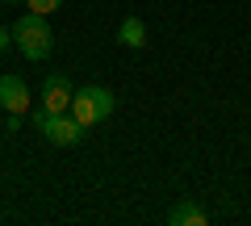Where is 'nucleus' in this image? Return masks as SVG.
<instances>
[{
  "label": "nucleus",
  "instance_id": "f257e3e1",
  "mask_svg": "<svg viewBox=\"0 0 251 226\" xmlns=\"http://www.w3.org/2000/svg\"><path fill=\"white\" fill-rule=\"evenodd\" d=\"M13 46L25 54L29 63H42V59H50V50H54V34H50V25H46L42 13H25V17L13 21Z\"/></svg>",
  "mask_w": 251,
  "mask_h": 226
},
{
  "label": "nucleus",
  "instance_id": "f03ea898",
  "mask_svg": "<svg viewBox=\"0 0 251 226\" xmlns=\"http://www.w3.org/2000/svg\"><path fill=\"white\" fill-rule=\"evenodd\" d=\"M113 109H117V97L105 88V84H84V88H75L72 109H67V113H72V118L88 130V126L109 122V118H113Z\"/></svg>",
  "mask_w": 251,
  "mask_h": 226
},
{
  "label": "nucleus",
  "instance_id": "7ed1b4c3",
  "mask_svg": "<svg viewBox=\"0 0 251 226\" xmlns=\"http://www.w3.org/2000/svg\"><path fill=\"white\" fill-rule=\"evenodd\" d=\"M34 126L42 130V138L54 143V147H75L84 138V126L72 118V113H46V109H34Z\"/></svg>",
  "mask_w": 251,
  "mask_h": 226
},
{
  "label": "nucleus",
  "instance_id": "20e7f679",
  "mask_svg": "<svg viewBox=\"0 0 251 226\" xmlns=\"http://www.w3.org/2000/svg\"><path fill=\"white\" fill-rule=\"evenodd\" d=\"M72 97H75V88L63 72H54V75L42 80V109L46 113H67L72 109Z\"/></svg>",
  "mask_w": 251,
  "mask_h": 226
},
{
  "label": "nucleus",
  "instance_id": "39448f33",
  "mask_svg": "<svg viewBox=\"0 0 251 226\" xmlns=\"http://www.w3.org/2000/svg\"><path fill=\"white\" fill-rule=\"evenodd\" d=\"M0 109L4 113H25L29 109V88L21 75H0Z\"/></svg>",
  "mask_w": 251,
  "mask_h": 226
},
{
  "label": "nucleus",
  "instance_id": "423d86ee",
  "mask_svg": "<svg viewBox=\"0 0 251 226\" xmlns=\"http://www.w3.org/2000/svg\"><path fill=\"white\" fill-rule=\"evenodd\" d=\"M117 42L130 46V50L147 46V25H143V17H122V25H117Z\"/></svg>",
  "mask_w": 251,
  "mask_h": 226
},
{
  "label": "nucleus",
  "instance_id": "0eeeda50",
  "mask_svg": "<svg viewBox=\"0 0 251 226\" xmlns=\"http://www.w3.org/2000/svg\"><path fill=\"white\" fill-rule=\"evenodd\" d=\"M205 222H209V214L201 205H193V201H180L168 214V226H205Z\"/></svg>",
  "mask_w": 251,
  "mask_h": 226
},
{
  "label": "nucleus",
  "instance_id": "6e6552de",
  "mask_svg": "<svg viewBox=\"0 0 251 226\" xmlns=\"http://www.w3.org/2000/svg\"><path fill=\"white\" fill-rule=\"evenodd\" d=\"M25 4H29V13H42V17H46V13H54V9H59L63 0H25Z\"/></svg>",
  "mask_w": 251,
  "mask_h": 226
},
{
  "label": "nucleus",
  "instance_id": "1a4fd4ad",
  "mask_svg": "<svg viewBox=\"0 0 251 226\" xmlns=\"http://www.w3.org/2000/svg\"><path fill=\"white\" fill-rule=\"evenodd\" d=\"M9 46H13V25H9V29H4V25H0V54H4V50H9Z\"/></svg>",
  "mask_w": 251,
  "mask_h": 226
},
{
  "label": "nucleus",
  "instance_id": "9d476101",
  "mask_svg": "<svg viewBox=\"0 0 251 226\" xmlns=\"http://www.w3.org/2000/svg\"><path fill=\"white\" fill-rule=\"evenodd\" d=\"M4 130H9V134H17V130H21V113H9V118H4Z\"/></svg>",
  "mask_w": 251,
  "mask_h": 226
},
{
  "label": "nucleus",
  "instance_id": "9b49d317",
  "mask_svg": "<svg viewBox=\"0 0 251 226\" xmlns=\"http://www.w3.org/2000/svg\"><path fill=\"white\" fill-rule=\"evenodd\" d=\"M4 4H17V0H4Z\"/></svg>",
  "mask_w": 251,
  "mask_h": 226
}]
</instances>
